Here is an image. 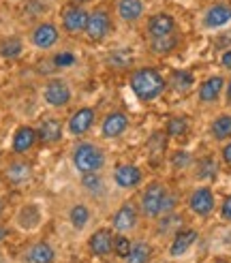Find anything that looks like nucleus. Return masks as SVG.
Wrapping results in <instances>:
<instances>
[{"label": "nucleus", "instance_id": "nucleus-7", "mask_svg": "<svg viewBox=\"0 0 231 263\" xmlns=\"http://www.w3.org/2000/svg\"><path fill=\"white\" fill-rule=\"evenodd\" d=\"M139 220H141V212H139V205L137 201H131V199H126L118 205V210L111 214V229L116 233H133L137 231L139 227Z\"/></svg>", "mask_w": 231, "mask_h": 263}, {"label": "nucleus", "instance_id": "nucleus-13", "mask_svg": "<svg viewBox=\"0 0 231 263\" xmlns=\"http://www.w3.org/2000/svg\"><path fill=\"white\" fill-rule=\"evenodd\" d=\"M128 126H131V120H128V116L120 109H113L109 114L103 116L101 120V137L107 139V141H113V139H120Z\"/></svg>", "mask_w": 231, "mask_h": 263}, {"label": "nucleus", "instance_id": "nucleus-27", "mask_svg": "<svg viewBox=\"0 0 231 263\" xmlns=\"http://www.w3.org/2000/svg\"><path fill=\"white\" fill-rule=\"evenodd\" d=\"M67 216H69V222L75 231H84L90 225V220H92V210H90L88 203H84V201H75L69 208Z\"/></svg>", "mask_w": 231, "mask_h": 263}, {"label": "nucleus", "instance_id": "nucleus-21", "mask_svg": "<svg viewBox=\"0 0 231 263\" xmlns=\"http://www.w3.org/2000/svg\"><path fill=\"white\" fill-rule=\"evenodd\" d=\"M32 165L28 161H13L5 167V178L9 180V184H13V186H22V184L26 182H30L32 180Z\"/></svg>", "mask_w": 231, "mask_h": 263}, {"label": "nucleus", "instance_id": "nucleus-41", "mask_svg": "<svg viewBox=\"0 0 231 263\" xmlns=\"http://www.w3.org/2000/svg\"><path fill=\"white\" fill-rule=\"evenodd\" d=\"M218 62H221V67H223L225 71H229V73H231V47L223 51L221 58H218Z\"/></svg>", "mask_w": 231, "mask_h": 263}, {"label": "nucleus", "instance_id": "nucleus-29", "mask_svg": "<svg viewBox=\"0 0 231 263\" xmlns=\"http://www.w3.org/2000/svg\"><path fill=\"white\" fill-rule=\"evenodd\" d=\"M192 169H195V178L199 182H212L218 176V172H221V163L208 154V156H203V159L195 161Z\"/></svg>", "mask_w": 231, "mask_h": 263}, {"label": "nucleus", "instance_id": "nucleus-11", "mask_svg": "<svg viewBox=\"0 0 231 263\" xmlns=\"http://www.w3.org/2000/svg\"><path fill=\"white\" fill-rule=\"evenodd\" d=\"M111 180L118 189L122 191H133L137 186H141L144 182V172H141L139 165L133 163H118L111 169Z\"/></svg>", "mask_w": 231, "mask_h": 263}, {"label": "nucleus", "instance_id": "nucleus-37", "mask_svg": "<svg viewBox=\"0 0 231 263\" xmlns=\"http://www.w3.org/2000/svg\"><path fill=\"white\" fill-rule=\"evenodd\" d=\"M131 246H133V240L128 238V235L124 233H116V240H113V255L118 257V259H126L128 251H131Z\"/></svg>", "mask_w": 231, "mask_h": 263}, {"label": "nucleus", "instance_id": "nucleus-16", "mask_svg": "<svg viewBox=\"0 0 231 263\" xmlns=\"http://www.w3.org/2000/svg\"><path fill=\"white\" fill-rule=\"evenodd\" d=\"M227 80L223 75H210L197 86V101L199 105H214L221 101L223 92H225Z\"/></svg>", "mask_w": 231, "mask_h": 263}, {"label": "nucleus", "instance_id": "nucleus-36", "mask_svg": "<svg viewBox=\"0 0 231 263\" xmlns=\"http://www.w3.org/2000/svg\"><path fill=\"white\" fill-rule=\"evenodd\" d=\"M167 133L165 130H154V133L148 137V152H150V156H161V154H165V150H167Z\"/></svg>", "mask_w": 231, "mask_h": 263}, {"label": "nucleus", "instance_id": "nucleus-23", "mask_svg": "<svg viewBox=\"0 0 231 263\" xmlns=\"http://www.w3.org/2000/svg\"><path fill=\"white\" fill-rule=\"evenodd\" d=\"M80 186L86 195L94 197V199H103V197L107 195V184H105V178H103V172L82 174L80 176Z\"/></svg>", "mask_w": 231, "mask_h": 263}, {"label": "nucleus", "instance_id": "nucleus-19", "mask_svg": "<svg viewBox=\"0 0 231 263\" xmlns=\"http://www.w3.org/2000/svg\"><path fill=\"white\" fill-rule=\"evenodd\" d=\"M38 141V135H36V128L34 126H28V124H22L15 128L13 133V139H11V150L15 154H26L28 150L34 148V143Z\"/></svg>", "mask_w": 231, "mask_h": 263}, {"label": "nucleus", "instance_id": "nucleus-34", "mask_svg": "<svg viewBox=\"0 0 231 263\" xmlns=\"http://www.w3.org/2000/svg\"><path fill=\"white\" fill-rule=\"evenodd\" d=\"M169 165L174 172H188V169L195 165V156H192L188 150H176L169 156Z\"/></svg>", "mask_w": 231, "mask_h": 263}, {"label": "nucleus", "instance_id": "nucleus-4", "mask_svg": "<svg viewBox=\"0 0 231 263\" xmlns=\"http://www.w3.org/2000/svg\"><path fill=\"white\" fill-rule=\"evenodd\" d=\"M186 208H188V212L195 214L197 218H210L218 208L216 195L210 184H199V186L192 189L186 197Z\"/></svg>", "mask_w": 231, "mask_h": 263}, {"label": "nucleus", "instance_id": "nucleus-44", "mask_svg": "<svg viewBox=\"0 0 231 263\" xmlns=\"http://www.w3.org/2000/svg\"><path fill=\"white\" fill-rule=\"evenodd\" d=\"M212 263H231V261H229V259H223V257H221V259H214Z\"/></svg>", "mask_w": 231, "mask_h": 263}, {"label": "nucleus", "instance_id": "nucleus-45", "mask_svg": "<svg viewBox=\"0 0 231 263\" xmlns=\"http://www.w3.org/2000/svg\"><path fill=\"white\" fill-rule=\"evenodd\" d=\"M3 214H5V201L0 199V216H3Z\"/></svg>", "mask_w": 231, "mask_h": 263}, {"label": "nucleus", "instance_id": "nucleus-12", "mask_svg": "<svg viewBox=\"0 0 231 263\" xmlns=\"http://www.w3.org/2000/svg\"><path fill=\"white\" fill-rule=\"evenodd\" d=\"M231 22V3L227 0H218V3L208 5L201 13V28L203 30H218Z\"/></svg>", "mask_w": 231, "mask_h": 263}, {"label": "nucleus", "instance_id": "nucleus-28", "mask_svg": "<svg viewBox=\"0 0 231 263\" xmlns=\"http://www.w3.org/2000/svg\"><path fill=\"white\" fill-rule=\"evenodd\" d=\"M41 220H43V214H41V210H38V205H34V203L22 205V210L15 216V222L22 229H26V231L36 229L38 225H41Z\"/></svg>", "mask_w": 231, "mask_h": 263}, {"label": "nucleus", "instance_id": "nucleus-1", "mask_svg": "<svg viewBox=\"0 0 231 263\" xmlns=\"http://www.w3.org/2000/svg\"><path fill=\"white\" fill-rule=\"evenodd\" d=\"M128 88L139 103H154L165 95L169 86L157 67H137L128 75Z\"/></svg>", "mask_w": 231, "mask_h": 263}, {"label": "nucleus", "instance_id": "nucleus-25", "mask_svg": "<svg viewBox=\"0 0 231 263\" xmlns=\"http://www.w3.org/2000/svg\"><path fill=\"white\" fill-rule=\"evenodd\" d=\"M154 227H157V233L163 235V238H174V235L184 227V216L180 212H169V214H163L157 218L154 222Z\"/></svg>", "mask_w": 231, "mask_h": 263}, {"label": "nucleus", "instance_id": "nucleus-38", "mask_svg": "<svg viewBox=\"0 0 231 263\" xmlns=\"http://www.w3.org/2000/svg\"><path fill=\"white\" fill-rule=\"evenodd\" d=\"M75 62H77V58L71 54V51H58V54L51 56V60H49L51 69H67Z\"/></svg>", "mask_w": 231, "mask_h": 263}, {"label": "nucleus", "instance_id": "nucleus-22", "mask_svg": "<svg viewBox=\"0 0 231 263\" xmlns=\"http://www.w3.org/2000/svg\"><path fill=\"white\" fill-rule=\"evenodd\" d=\"M167 86H169L174 92H178V95H188V92L197 86L195 73L188 71V69H174L169 80H167Z\"/></svg>", "mask_w": 231, "mask_h": 263}, {"label": "nucleus", "instance_id": "nucleus-31", "mask_svg": "<svg viewBox=\"0 0 231 263\" xmlns=\"http://www.w3.org/2000/svg\"><path fill=\"white\" fill-rule=\"evenodd\" d=\"M180 45V34L174 32L169 36H161V39H152V41H148V47L154 56H169L174 54V51L178 49Z\"/></svg>", "mask_w": 231, "mask_h": 263}, {"label": "nucleus", "instance_id": "nucleus-35", "mask_svg": "<svg viewBox=\"0 0 231 263\" xmlns=\"http://www.w3.org/2000/svg\"><path fill=\"white\" fill-rule=\"evenodd\" d=\"M133 64V54L128 49H113L107 56V67L111 69H128Z\"/></svg>", "mask_w": 231, "mask_h": 263}, {"label": "nucleus", "instance_id": "nucleus-8", "mask_svg": "<svg viewBox=\"0 0 231 263\" xmlns=\"http://www.w3.org/2000/svg\"><path fill=\"white\" fill-rule=\"evenodd\" d=\"M88 9L77 5V3H69L60 9V28L67 34H84L86 22H88Z\"/></svg>", "mask_w": 231, "mask_h": 263}, {"label": "nucleus", "instance_id": "nucleus-5", "mask_svg": "<svg viewBox=\"0 0 231 263\" xmlns=\"http://www.w3.org/2000/svg\"><path fill=\"white\" fill-rule=\"evenodd\" d=\"M111 32H113L111 13L105 7H94L88 13V22H86V28H84L86 39L92 43H101V41H105Z\"/></svg>", "mask_w": 231, "mask_h": 263}, {"label": "nucleus", "instance_id": "nucleus-9", "mask_svg": "<svg viewBox=\"0 0 231 263\" xmlns=\"http://www.w3.org/2000/svg\"><path fill=\"white\" fill-rule=\"evenodd\" d=\"M97 124V109L84 105V107H77L67 120V133L71 137H84L88 135L92 126Z\"/></svg>", "mask_w": 231, "mask_h": 263}, {"label": "nucleus", "instance_id": "nucleus-24", "mask_svg": "<svg viewBox=\"0 0 231 263\" xmlns=\"http://www.w3.org/2000/svg\"><path fill=\"white\" fill-rule=\"evenodd\" d=\"M26 263H56V248L49 242H34L24 253Z\"/></svg>", "mask_w": 231, "mask_h": 263}, {"label": "nucleus", "instance_id": "nucleus-42", "mask_svg": "<svg viewBox=\"0 0 231 263\" xmlns=\"http://www.w3.org/2000/svg\"><path fill=\"white\" fill-rule=\"evenodd\" d=\"M225 105H229V107H231V77L225 84Z\"/></svg>", "mask_w": 231, "mask_h": 263}, {"label": "nucleus", "instance_id": "nucleus-39", "mask_svg": "<svg viewBox=\"0 0 231 263\" xmlns=\"http://www.w3.org/2000/svg\"><path fill=\"white\" fill-rule=\"evenodd\" d=\"M218 214H221V218L225 222H231V193L223 197L221 205H218Z\"/></svg>", "mask_w": 231, "mask_h": 263}, {"label": "nucleus", "instance_id": "nucleus-2", "mask_svg": "<svg viewBox=\"0 0 231 263\" xmlns=\"http://www.w3.org/2000/svg\"><path fill=\"white\" fill-rule=\"evenodd\" d=\"M71 165L77 174H97L107 167V154L99 143L80 139L71 148Z\"/></svg>", "mask_w": 231, "mask_h": 263}, {"label": "nucleus", "instance_id": "nucleus-15", "mask_svg": "<svg viewBox=\"0 0 231 263\" xmlns=\"http://www.w3.org/2000/svg\"><path fill=\"white\" fill-rule=\"evenodd\" d=\"M113 240H116V231L111 227H99L90 233L88 238V251L94 257H107L113 255Z\"/></svg>", "mask_w": 231, "mask_h": 263}, {"label": "nucleus", "instance_id": "nucleus-43", "mask_svg": "<svg viewBox=\"0 0 231 263\" xmlns=\"http://www.w3.org/2000/svg\"><path fill=\"white\" fill-rule=\"evenodd\" d=\"M7 235H9V229H7L5 225H0V242H5Z\"/></svg>", "mask_w": 231, "mask_h": 263}, {"label": "nucleus", "instance_id": "nucleus-33", "mask_svg": "<svg viewBox=\"0 0 231 263\" xmlns=\"http://www.w3.org/2000/svg\"><path fill=\"white\" fill-rule=\"evenodd\" d=\"M24 54V43L17 36H7L3 43H0V56L7 60H15Z\"/></svg>", "mask_w": 231, "mask_h": 263}, {"label": "nucleus", "instance_id": "nucleus-26", "mask_svg": "<svg viewBox=\"0 0 231 263\" xmlns=\"http://www.w3.org/2000/svg\"><path fill=\"white\" fill-rule=\"evenodd\" d=\"M210 130V137L218 143H225L231 139V114L229 111H223L212 118V122L208 126Z\"/></svg>", "mask_w": 231, "mask_h": 263}, {"label": "nucleus", "instance_id": "nucleus-3", "mask_svg": "<svg viewBox=\"0 0 231 263\" xmlns=\"http://www.w3.org/2000/svg\"><path fill=\"white\" fill-rule=\"evenodd\" d=\"M167 193H169V186H167L165 182H161V180L148 182L139 195V201H137L141 218L157 220L163 214V201H165Z\"/></svg>", "mask_w": 231, "mask_h": 263}, {"label": "nucleus", "instance_id": "nucleus-10", "mask_svg": "<svg viewBox=\"0 0 231 263\" xmlns=\"http://www.w3.org/2000/svg\"><path fill=\"white\" fill-rule=\"evenodd\" d=\"M60 28L54 24V22H49V20H43V22H38L34 28L30 30V43L36 47V49H43V51H49V49H54L58 43H60Z\"/></svg>", "mask_w": 231, "mask_h": 263}, {"label": "nucleus", "instance_id": "nucleus-18", "mask_svg": "<svg viewBox=\"0 0 231 263\" xmlns=\"http://www.w3.org/2000/svg\"><path fill=\"white\" fill-rule=\"evenodd\" d=\"M36 135H38V141H41V143L54 146V143L62 141V137H64V124H62L60 118L47 116V118H43V120L38 122Z\"/></svg>", "mask_w": 231, "mask_h": 263}, {"label": "nucleus", "instance_id": "nucleus-14", "mask_svg": "<svg viewBox=\"0 0 231 263\" xmlns=\"http://www.w3.org/2000/svg\"><path fill=\"white\" fill-rule=\"evenodd\" d=\"M178 32V22L176 17L171 15V13H154V15H150L146 20V36L148 41H152V39H161V36H169Z\"/></svg>", "mask_w": 231, "mask_h": 263}, {"label": "nucleus", "instance_id": "nucleus-32", "mask_svg": "<svg viewBox=\"0 0 231 263\" xmlns=\"http://www.w3.org/2000/svg\"><path fill=\"white\" fill-rule=\"evenodd\" d=\"M163 130L167 133L169 139H182V137L188 135V130H190V120L186 116H171Z\"/></svg>", "mask_w": 231, "mask_h": 263}, {"label": "nucleus", "instance_id": "nucleus-20", "mask_svg": "<svg viewBox=\"0 0 231 263\" xmlns=\"http://www.w3.org/2000/svg\"><path fill=\"white\" fill-rule=\"evenodd\" d=\"M116 13H118L120 22L135 24L144 17L146 5H144V0H118V3H116Z\"/></svg>", "mask_w": 231, "mask_h": 263}, {"label": "nucleus", "instance_id": "nucleus-6", "mask_svg": "<svg viewBox=\"0 0 231 263\" xmlns=\"http://www.w3.org/2000/svg\"><path fill=\"white\" fill-rule=\"evenodd\" d=\"M41 97L45 101V105L54 109H62L71 105L73 101V90H71V84L64 80V77H51L43 84V90H41Z\"/></svg>", "mask_w": 231, "mask_h": 263}, {"label": "nucleus", "instance_id": "nucleus-40", "mask_svg": "<svg viewBox=\"0 0 231 263\" xmlns=\"http://www.w3.org/2000/svg\"><path fill=\"white\" fill-rule=\"evenodd\" d=\"M218 154H221V161H223L227 167H231V139L223 143V146H221V152H218Z\"/></svg>", "mask_w": 231, "mask_h": 263}, {"label": "nucleus", "instance_id": "nucleus-17", "mask_svg": "<svg viewBox=\"0 0 231 263\" xmlns=\"http://www.w3.org/2000/svg\"><path fill=\"white\" fill-rule=\"evenodd\" d=\"M197 240H199V231H197V229L182 227V229H180V231L174 235V238H171L167 253H169V257H174V259H180V257H184V255L190 251V248L197 244Z\"/></svg>", "mask_w": 231, "mask_h": 263}, {"label": "nucleus", "instance_id": "nucleus-30", "mask_svg": "<svg viewBox=\"0 0 231 263\" xmlns=\"http://www.w3.org/2000/svg\"><path fill=\"white\" fill-rule=\"evenodd\" d=\"M154 257V248L148 240H133V246L128 251L124 263H150Z\"/></svg>", "mask_w": 231, "mask_h": 263}]
</instances>
